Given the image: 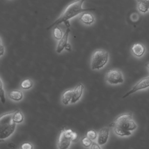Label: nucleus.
<instances>
[{"label":"nucleus","instance_id":"1","mask_svg":"<svg viewBox=\"0 0 149 149\" xmlns=\"http://www.w3.org/2000/svg\"><path fill=\"white\" fill-rule=\"evenodd\" d=\"M110 126L113 127L115 133L120 136H130L131 132L137 127L132 118V112L124 113L118 116Z\"/></svg>","mask_w":149,"mask_h":149},{"label":"nucleus","instance_id":"2","mask_svg":"<svg viewBox=\"0 0 149 149\" xmlns=\"http://www.w3.org/2000/svg\"><path fill=\"white\" fill-rule=\"evenodd\" d=\"M86 0H76L69 4L59 18L52 25L47 28V30H49L63 22H64L67 26L69 27L70 25L68 20L71 18L78 15L81 13L95 10V9L93 8L84 9L82 8L83 3Z\"/></svg>","mask_w":149,"mask_h":149},{"label":"nucleus","instance_id":"3","mask_svg":"<svg viewBox=\"0 0 149 149\" xmlns=\"http://www.w3.org/2000/svg\"><path fill=\"white\" fill-rule=\"evenodd\" d=\"M15 112L7 113L1 116L0 118V139L4 140L12 136L16 129V123L13 120Z\"/></svg>","mask_w":149,"mask_h":149},{"label":"nucleus","instance_id":"4","mask_svg":"<svg viewBox=\"0 0 149 149\" xmlns=\"http://www.w3.org/2000/svg\"><path fill=\"white\" fill-rule=\"evenodd\" d=\"M109 54L107 51L99 49L95 51L91 57V66L93 70H99L103 68L108 62Z\"/></svg>","mask_w":149,"mask_h":149},{"label":"nucleus","instance_id":"5","mask_svg":"<svg viewBox=\"0 0 149 149\" xmlns=\"http://www.w3.org/2000/svg\"><path fill=\"white\" fill-rule=\"evenodd\" d=\"M106 80L111 84H123L124 81L123 74L117 69L109 70L106 74Z\"/></svg>","mask_w":149,"mask_h":149},{"label":"nucleus","instance_id":"6","mask_svg":"<svg viewBox=\"0 0 149 149\" xmlns=\"http://www.w3.org/2000/svg\"><path fill=\"white\" fill-rule=\"evenodd\" d=\"M71 130H63L60 133L58 139V147L60 149H67L69 148L71 144L70 133Z\"/></svg>","mask_w":149,"mask_h":149},{"label":"nucleus","instance_id":"7","mask_svg":"<svg viewBox=\"0 0 149 149\" xmlns=\"http://www.w3.org/2000/svg\"><path fill=\"white\" fill-rule=\"evenodd\" d=\"M148 87H149V77H145V78L141 79L137 83L129 92L126 93L123 97V98H125V97L129 96L130 95H131L138 91L144 89Z\"/></svg>","mask_w":149,"mask_h":149},{"label":"nucleus","instance_id":"8","mask_svg":"<svg viewBox=\"0 0 149 149\" xmlns=\"http://www.w3.org/2000/svg\"><path fill=\"white\" fill-rule=\"evenodd\" d=\"M110 129L108 127H104L100 130L97 136V143L102 146L107 143L109 136Z\"/></svg>","mask_w":149,"mask_h":149},{"label":"nucleus","instance_id":"9","mask_svg":"<svg viewBox=\"0 0 149 149\" xmlns=\"http://www.w3.org/2000/svg\"><path fill=\"white\" fill-rule=\"evenodd\" d=\"M70 30L69 28H68L66 30L65 33L63 36L62 38L60 40L57 48L56 51L58 54L61 53L62 51L64 49L65 47L68 44V39L69 34L70 33Z\"/></svg>","mask_w":149,"mask_h":149},{"label":"nucleus","instance_id":"10","mask_svg":"<svg viewBox=\"0 0 149 149\" xmlns=\"http://www.w3.org/2000/svg\"><path fill=\"white\" fill-rule=\"evenodd\" d=\"M84 87L82 84H79L76 87L73 92V97L71 101V103L74 104L81 98L82 95Z\"/></svg>","mask_w":149,"mask_h":149},{"label":"nucleus","instance_id":"11","mask_svg":"<svg viewBox=\"0 0 149 149\" xmlns=\"http://www.w3.org/2000/svg\"><path fill=\"white\" fill-rule=\"evenodd\" d=\"M146 49L144 46L139 43H135L132 47L133 54L137 57H140L144 54Z\"/></svg>","mask_w":149,"mask_h":149},{"label":"nucleus","instance_id":"12","mask_svg":"<svg viewBox=\"0 0 149 149\" xmlns=\"http://www.w3.org/2000/svg\"><path fill=\"white\" fill-rule=\"evenodd\" d=\"M80 20L86 25H91L95 21L94 16L90 13L85 12L80 17Z\"/></svg>","mask_w":149,"mask_h":149},{"label":"nucleus","instance_id":"13","mask_svg":"<svg viewBox=\"0 0 149 149\" xmlns=\"http://www.w3.org/2000/svg\"><path fill=\"white\" fill-rule=\"evenodd\" d=\"M73 92L74 91L69 90L63 93L62 97V102L64 105H68L71 102L73 97Z\"/></svg>","mask_w":149,"mask_h":149},{"label":"nucleus","instance_id":"14","mask_svg":"<svg viewBox=\"0 0 149 149\" xmlns=\"http://www.w3.org/2000/svg\"><path fill=\"white\" fill-rule=\"evenodd\" d=\"M138 9L139 12L146 13L149 11V5L147 0H137Z\"/></svg>","mask_w":149,"mask_h":149},{"label":"nucleus","instance_id":"15","mask_svg":"<svg viewBox=\"0 0 149 149\" xmlns=\"http://www.w3.org/2000/svg\"><path fill=\"white\" fill-rule=\"evenodd\" d=\"M9 97L12 100L19 101L23 98V95L22 92L20 91L14 90L9 93Z\"/></svg>","mask_w":149,"mask_h":149},{"label":"nucleus","instance_id":"16","mask_svg":"<svg viewBox=\"0 0 149 149\" xmlns=\"http://www.w3.org/2000/svg\"><path fill=\"white\" fill-rule=\"evenodd\" d=\"M24 120V116L20 111H15L13 116V120L16 123H22Z\"/></svg>","mask_w":149,"mask_h":149},{"label":"nucleus","instance_id":"17","mask_svg":"<svg viewBox=\"0 0 149 149\" xmlns=\"http://www.w3.org/2000/svg\"><path fill=\"white\" fill-rule=\"evenodd\" d=\"M33 86V82L29 79H26L23 80L21 83V86L24 89H29Z\"/></svg>","mask_w":149,"mask_h":149},{"label":"nucleus","instance_id":"18","mask_svg":"<svg viewBox=\"0 0 149 149\" xmlns=\"http://www.w3.org/2000/svg\"><path fill=\"white\" fill-rule=\"evenodd\" d=\"M54 38L57 40H61L62 38L63 32L61 29L59 28L57 26H56L54 29Z\"/></svg>","mask_w":149,"mask_h":149},{"label":"nucleus","instance_id":"19","mask_svg":"<svg viewBox=\"0 0 149 149\" xmlns=\"http://www.w3.org/2000/svg\"><path fill=\"white\" fill-rule=\"evenodd\" d=\"M1 90H0V98L1 102L4 104L6 102V95H5V90H4V86H3V82L2 80L1 79Z\"/></svg>","mask_w":149,"mask_h":149},{"label":"nucleus","instance_id":"20","mask_svg":"<svg viewBox=\"0 0 149 149\" xmlns=\"http://www.w3.org/2000/svg\"><path fill=\"white\" fill-rule=\"evenodd\" d=\"M87 136L91 140H94L97 137V134L95 131L93 130H90L87 132Z\"/></svg>","mask_w":149,"mask_h":149},{"label":"nucleus","instance_id":"21","mask_svg":"<svg viewBox=\"0 0 149 149\" xmlns=\"http://www.w3.org/2000/svg\"><path fill=\"white\" fill-rule=\"evenodd\" d=\"M82 143L85 147H89L91 146L92 145V140L87 136L85 137L82 140Z\"/></svg>","mask_w":149,"mask_h":149},{"label":"nucleus","instance_id":"22","mask_svg":"<svg viewBox=\"0 0 149 149\" xmlns=\"http://www.w3.org/2000/svg\"><path fill=\"white\" fill-rule=\"evenodd\" d=\"M22 149H33V146L29 143H23L22 145Z\"/></svg>","mask_w":149,"mask_h":149},{"label":"nucleus","instance_id":"23","mask_svg":"<svg viewBox=\"0 0 149 149\" xmlns=\"http://www.w3.org/2000/svg\"><path fill=\"white\" fill-rule=\"evenodd\" d=\"M70 137H71L72 140H75L77 139V134L76 132L72 131L70 133Z\"/></svg>","mask_w":149,"mask_h":149},{"label":"nucleus","instance_id":"24","mask_svg":"<svg viewBox=\"0 0 149 149\" xmlns=\"http://www.w3.org/2000/svg\"><path fill=\"white\" fill-rule=\"evenodd\" d=\"M99 145L95 143H93L91 145V149H101V147L99 146Z\"/></svg>","mask_w":149,"mask_h":149},{"label":"nucleus","instance_id":"25","mask_svg":"<svg viewBox=\"0 0 149 149\" xmlns=\"http://www.w3.org/2000/svg\"><path fill=\"white\" fill-rule=\"evenodd\" d=\"M4 52H5V48H4V46L2 45L1 41V56H2L4 55Z\"/></svg>","mask_w":149,"mask_h":149},{"label":"nucleus","instance_id":"26","mask_svg":"<svg viewBox=\"0 0 149 149\" xmlns=\"http://www.w3.org/2000/svg\"><path fill=\"white\" fill-rule=\"evenodd\" d=\"M65 49L66 50H68V51H71V46H70V44L68 43L67 46L65 47Z\"/></svg>","mask_w":149,"mask_h":149},{"label":"nucleus","instance_id":"27","mask_svg":"<svg viewBox=\"0 0 149 149\" xmlns=\"http://www.w3.org/2000/svg\"><path fill=\"white\" fill-rule=\"evenodd\" d=\"M146 68H148V70H149V63H148L147 64H146Z\"/></svg>","mask_w":149,"mask_h":149},{"label":"nucleus","instance_id":"28","mask_svg":"<svg viewBox=\"0 0 149 149\" xmlns=\"http://www.w3.org/2000/svg\"><path fill=\"white\" fill-rule=\"evenodd\" d=\"M147 2L148 3V5H149V0H147Z\"/></svg>","mask_w":149,"mask_h":149}]
</instances>
